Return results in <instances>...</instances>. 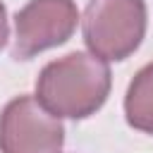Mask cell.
Returning <instances> with one entry per match:
<instances>
[{
	"instance_id": "5",
	"label": "cell",
	"mask_w": 153,
	"mask_h": 153,
	"mask_svg": "<svg viewBox=\"0 0 153 153\" xmlns=\"http://www.w3.org/2000/svg\"><path fill=\"white\" fill-rule=\"evenodd\" d=\"M124 117L136 131L153 134V62L143 65L129 81L124 96Z\"/></svg>"
},
{
	"instance_id": "3",
	"label": "cell",
	"mask_w": 153,
	"mask_h": 153,
	"mask_svg": "<svg viewBox=\"0 0 153 153\" xmlns=\"http://www.w3.org/2000/svg\"><path fill=\"white\" fill-rule=\"evenodd\" d=\"M79 19L74 0H29L14 14L12 57L31 60L43 50L67 43L76 31Z\"/></svg>"
},
{
	"instance_id": "1",
	"label": "cell",
	"mask_w": 153,
	"mask_h": 153,
	"mask_svg": "<svg viewBox=\"0 0 153 153\" xmlns=\"http://www.w3.org/2000/svg\"><path fill=\"white\" fill-rule=\"evenodd\" d=\"M112 74L105 60L74 50L50 60L36 79L38 103L55 117L86 120L103 108L110 96Z\"/></svg>"
},
{
	"instance_id": "2",
	"label": "cell",
	"mask_w": 153,
	"mask_h": 153,
	"mask_svg": "<svg viewBox=\"0 0 153 153\" xmlns=\"http://www.w3.org/2000/svg\"><path fill=\"white\" fill-rule=\"evenodd\" d=\"M81 33L88 53L105 62L134 55L146 36L143 0H88L81 17Z\"/></svg>"
},
{
	"instance_id": "4",
	"label": "cell",
	"mask_w": 153,
	"mask_h": 153,
	"mask_svg": "<svg viewBox=\"0 0 153 153\" xmlns=\"http://www.w3.org/2000/svg\"><path fill=\"white\" fill-rule=\"evenodd\" d=\"M65 124L36 96L12 98L0 115V153H60Z\"/></svg>"
},
{
	"instance_id": "6",
	"label": "cell",
	"mask_w": 153,
	"mask_h": 153,
	"mask_svg": "<svg viewBox=\"0 0 153 153\" xmlns=\"http://www.w3.org/2000/svg\"><path fill=\"white\" fill-rule=\"evenodd\" d=\"M7 38H10V24H7V10H5V5H2V0H0V50L5 48V43H7Z\"/></svg>"
}]
</instances>
